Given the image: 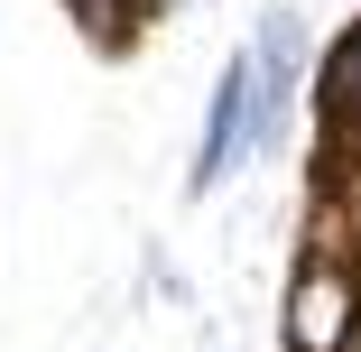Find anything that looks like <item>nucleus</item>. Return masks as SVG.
<instances>
[{
	"label": "nucleus",
	"mask_w": 361,
	"mask_h": 352,
	"mask_svg": "<svg viewBox=\"0 0 361 352\" xmlns=\"http://www.w3.org/2000/svg\"><path fill=\"white\" fill-rule=\"evenodd\" d=\"M250 158V56H232L223 65V84H213V102H204V139H195V167H185V186L195 195H213L232 167Z\"/></svg>",
	"instance_id": "nucleus-2"
},
{
	"label": "nucleus",
	"mask_w": 361,
	"mask_h": 352,
	"mask_svg": "<svg viewBox=\"0 0 361 352\" xmlns=\"http://www.w3.org/2000/svg\"><path fill=\"white\" fill-rule=\"evenodd\" d=\"M352 343H361V260L352 250H306L287 269L278 352H352Z\"/></svg>",
	"instance_id": "nucleus-1"
}]
</instances>
